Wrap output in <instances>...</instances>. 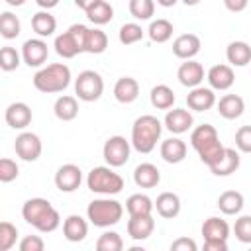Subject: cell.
I'll return each mask as SVG.
<instances>
[{"label":"cell","instance_id":"cell-38","mask_svg":"<svg viewBox=\"0 0 251 251\" xmlns=\"http://www.w3.org/2000/svg\"><path fill=\"white\" fill-rule=\"evenodd\" d=\"M143 35H145L143 27H141L139 24H135V22L124 24V25L120 27V31H118V39H120L122 45H133V43L141 41Z\"/></svg>","mask_w":251,"mask_h":251},{"label":"cell","instance_id":"cell-36","mask_svg":"<svg viewBox=\"0 0 251 251\" xmlns=\"http://www.w3.org/2000/svg\"><path fill=\"white\" fill-rule=\"evenodd\" d=\"M108 47V35L98 29V27H88L86 33V43H84V53H92V55H100L104 53Z\"/></svg>","mask_w":251,"mask_h":251},{"label":"cell","instance_id":"cell-23","mask_svg":"<svg viewBox=\"0 0 251 251\" xmlns=\"http://www.w3.org/2000/svg\"><path fill=\"white\" fill-rule=\"evenodd\" d=\"M216 106H218V114L226 120H237L245 110V102L239 94H224L216 102Z\"/></svg>","mask_w":251,"mask_h":251},{"label":"cell","instance_id":"cell-52","mask_svg":"<svg viewBox=\"0 0 251 251\" xmlns=\"http://www.w3.org/2000/svg\"><path fill=\"white\" fill-rule=\"evenodd\" d=\"M178 0H157V4L159 6H163V8H171V6H175Z\"/></svg>","mask_w":251,"mask_h":251},{"label":"cell","instance_id":"cell-33","mask_svg":"<svg viewBox=\"0 0 251 251\" xmlns=\"http://www.w3.org/2000/svg\"><path fill=\"white\" fill-rule=\"evenodd\" d=\"M86 18H88L94 25H104V24L112 22V18H114V8H112L110 2L98 0V2H94V4L86 10Z\"/></svg>","mask_w":251,"mask_h":251},{"label":"cell","instance_id":"cell-39","mask_svg":"<svg viewBox=\"0 0 251 251\" xmlns=\"http://www.w3.org/2000/svg\"><path fill=\"white\" fill-rule=\"evenodd\" d=\"M96 249L98 251H122L124 249V239L118 231H104L96 239Z\"/></svg>","mask_w":251,"mask_h":251},{"label":"cell","instance_id":"cell-48","mask_svg":"<svg viewBox=\"0 0 251 251\" xmlns=\"http://www.w3.org/2000/svg\"><path fill=\"white\" fill-rule=\"evenodd\" d=\"M204 251H227L226 239H204Z\"/></svg>","mask_w":251,"mask_h":251},{"label":"cell","instance_id":"cell-15","mask_svg":"<svg viewBox=\"0 0 251 251\" xmlns=\"http://www.w3.org/2000/svg\"><path fill=\"white\" fill-rule=\"evenodd\" d=\"M31 108L25 102H12L4 112V120L12 129H25L31 124Z\"/></svg>","mask_w":251,"mask_h":251},{"label":"cell","instance_id":"cell-14","mask_svg":"<svg viewBox=\"0 0 251 251\" xmlns=\"http://www.w3.org/2000/svg\"><path fill=\"white\" fill-rule=\"evenodd\" d=\"M163 124H165V127H167L171 133L180 135V133H184V131H188V129L192 127L194 118H192L190 110H186V108H173V110L167 112Z\"/></svg>","mask_w":251,"mask_h":251},{"label":"cell","instance_id":"cell-42","mask_svg":"<svg viewBox=\"0 0 251 251\" xmlns=\"http://www.w3.org/2000/svg\"><path fill=\"white\" fill-rule=\"evenodd\" d=\"M18 239V227L10 222L0 224V251H10L16 245Z\"/></svg>","mask_w":251,"mask_h":251},{"label":"cell","instance_id":"cell-45","mask_svg":"<svg viewBox=\"0 0 251 251\" xmlns=\"http://www.w3.org/2000/svg\"><path fill=\"white\" fill-rule=\"evenodd\" d=\"M235 147L241 153H251V126H241L235 131Z\"/></svg>","mask_w":251,"mask_h":251},{"label":"cell","instance_id":"cell-19","mask_svg":"<svg viewBox=\"0 0 251 251\" xmlns=\"http://www.w3.org/2000/svg\"><path fill=\"white\" fill-rule=\"evenodd\" d=\"M127 235L135 241H145L147 237H151L153 229H155V220L151 214L147 216H129L127 220Z\"/></svg>","mask_w":251,"mask_h":251},{"label":"cell","instance_id":"cell-13","mask_svg":"<svg viewBox=\"0 0 251 251\" xmlns=\"http://www.w3.org/2000/svg\"><path fill=\"white\" fill-rule=\"evenodd\" d=\"M206 80H208V84H210L212 90H227V88L233 86L235 75H233V69L229 65L220 63V65H214V67L208 69Z\"/></svg>","mask_w":251,"mask_h":251},{"label":"cell","instance_id":"cell-35","mask_svg":"<svg viewBox=\"0 0 251 251\" xmlns=\"http://www.w3.org/2000/svg\"><path fill=\"white\" fill-rule=\"evenodd\" d=\"M173 31H175L173 24H171L169 20H165V18H159V20H153V22L149 24L147 35H149V39L155 41V43H167V41L173 37Z\"/></svg>","mask_w":251,"mask_h":251},{"label":"cell","instance_id":"cell-40","mask_svg":"<svg viewBox=\"0 0 251 251\" xmlns=\"http://www.w3.org/2000/svg\"><path fill=\"white\" fill-rule=\"evenodd\" d=\"M129 14L135 20H151L155 14V0H129Z\"/></svg>","mask_w":251,"mask_h":251},{"label":"cell","instance_id":"cell-18","mask_svg":"<svg viewBox=\"0 0 251 251\" xmlns=\"http://www.w3.org/2000/svg\"><path fill=\"white\" fill-rule=\"evenodd\" d=\"M186 104L194 112H206V110L216 106V94L212 88L194 86V88H190V92L186 96Z\"/></svg>","mask_w":251,"mask_h":251},{"label":"cell","instance_id":"cell-22","mask_svg":"<svg viewBox=\"0 0 251 251\" xmlns=\"http://www.w3.org/2000/svg\"><path fill=\"white\" fill-rule=\"evenodd\" d=\"M139 96V82L133 76H122L114 84V98L120 104H131Z\"/></svg>","mask_w":251,"mask_h":251},{"label":"cell","instance_id":"cell-54","mask_svg":"<svg viewBox=\"0 0 251 251\" xmlns=\"http://www.w3.org/2000/svg\"><path fill=\"white\" fill-rule=\"evenodd\" d=\"M182 4H186V6H196V4H200V0H182Z\"/></svg>","mask_w":251,"mask_h":251},{"label":"cell","instance_id":"cell-5","mask_svg":"<svg viewBox=\"0 0 251 251\" xmlns=\"http://www.w3.org/2000/svg\"><path fill=\"white\" fill-rule=\"evenodd\" d=\"M86 216H88L92 226H96V227H110V226H116L122 220L124 206L118 200L110 198V196L94 198L86 206Z\"/></svg>","mask_w":251,"mask_h":251},{"label":"cell","instance_id":"cell-34","mask_svg":"<svg viewBox=\"0 0 251 251\" xmlns=\"http://www.w3.org/2000/svg\"><path fill=\"white\" fill-rule=\"evenodd\" d=\"M149 100H151L153 108H157V110H171L175 104V92L167 84H157L151 88Z\"/></svg>","mask_w":251,"mask_h":251},{"label":"cell","instance_id":"cell-25","mask_svg":"<svg viewBox=\"0 0 251 251\" xmlns=\"http://www.w3.org/2000/svg\"><path fill=\"white\" fill-rule=\"evenodd\" d=\"M133 182L139 188H155L161 182V173L153 163H141L133 171Z\"/></svg>","mask_w":251,"mask_h":251},{"label":"cell","instance_id":"cell-41","mask_svg":"<svg viewBox=\"0 0 251 251\" xmlns=\"http://www.w3.org/2000/svg\"><path fill=\"white\" fill-rule=\"evenodd\" d=\"M22 55L16 51V47H10V45H4L0 49V69L10 73V71H16L22 63Z\"/></svg>","mask_w":251,"mask_h":251},{"label":"cell","instance_id":"cell-8","mask_svg":"<svg viewBox=\"0 0 251 251\" xmlns=\"http://www.w3.org/2000/svg\"><path fill=\"white\" fill-rule=\"evenodd\" d=\"M104 92V80L96 71H82L75 78V94L82 102H96Z\"/></svg>","mask_w":251,"mask_h":251},{"label":"cell","instance_id":"cell-6","mask_svg":"<svg viewBox=\"0 0 251 251\" xmlns=\"http://www.w3.org/2000/svg\"><path fill=\"white\" fill-rule=\"evenodd\" d=\"M86 186L90 192L100 196H114L120 194L124 188V178L114 171V167H94L86 176Z\"/></svg>","mask_w":251,"mask_h":251},{"label":"cell","instance_id":"cell-24","mask_svg":"<svg viewBox=\"0 0 251 251\" xmlns=\"http://www.w3.org/2000/svg\"><path fill=\"white\" fill-rule=\"evenodd\" d=\"M186 143L178 137H169L161 143L159 147V153L163 157V161L171 163V165H176V163H182L184 157H186Z\"/></svg>","mask_w":251,"mask_h":251},{"label":"cell","instance_id":"cell-9","mask_svg":"<svg viewBox=\"0 0 251 251\" xmlns=\"http://www.w3.org/2000/svg\"><path fill=\"white\" fill-rule=\"evenodd\" d=\"M129 153H131V141H127L124 135L108 137L102 147V157H104L106 165H110L114 169L124 167L129 161Z\"/></svg>","mask_w":251,"mask_h":251},{"label":"cell","instance_id":"cell-7","mask_svg":"<svg viewBox=\"0 0 251 251\" xmlns=\"http://www.w3.org/2000/svg\"><path fill=\"white\" fill-rule=\"evenodd\" d=\"M86 33L88 27L82 24H73L67 31L55 37V53L63 59H73L78 53H84V43H86Z\"/></svg>","mask_w":251,"mask_h":251},{"label":"cell","instance_id":"cell-4","mask_svg":"<svg viewBox=\"0 0 251 251\" xmlns=\"http://www.w3.org/2000/svg\"><path fill=\"white\" fill-rule=\"evenodd\" d=\"M71 69L65 63H51L47 67H41L35 75H33V86L39 92L45 94H55V92H63L69 88L71 84Z\"/></svg>","mask_w":251,"mask_h":251},{"label":"cell","instance_id":"cell-3","mask_svg":"<svg viewBox=\"0 0 251 251\" xmlns=\"http://www.w3.org/2000/svg\"><path fill=\"white\" fill-rule=\"evenodd\" d=\"M163 124L157 116L143 114L131 126V147L137 153H151L161 139Z\"/></svg>","mask_w":251,"mask_h":251},{"label":"cell","instance_id":"cell-12","mask_svg":"<svg viewBox=\"0 0 251 251\" xmlns=\"http://www.w3.org/2000/svg\"><path fill=\"white\" fill-rule=\"evenodd\" d=\"M47 55H49V47L41 37L27 39L22 45V59L27 67H41L47 61Z\"/></svg>","mask_w":251,"mask_h":251},{"label":"cell","instance_id":"cell-44","mask_svg":"<svg viewBox=\"0 0 251 251\" xmlns=\"http://www.w3.org/2000/svg\"><path fill=\"white\" fill-rule=\"evenodd\" d=\"M18 175H20L18 163L10 157H2L0 159V180L2 182H12V180L18 178Z\"/></svg>","mask_w":251,"mask_h":251},{"label":"cell","instance_id":"cell-26","mask_svg":"<svg viewBox=\"0 0 251 251\" xmlns=\"http://www.w3.org/2000/svg\"><path fill=\"white\" fill-rule=\"evenodd\" d=\"M155 210L161 218L173 220L180 214V198L175 192H161L155 200Z\"/></svg>","mask_w":251,"mask_h":251},{"label":"cell","instance_id":"cell-16","mask_svg":"<svg viewBox=\"0 0 251 251\" xmlns=\"http://www.w3.org/2000/svg\"><path fill=\"white\" fill-rule=\"evenodd\" d=\"M200 37L196 33H182L173 41V53L178 59H194L200 53Z\"/></svg>","mask_w":251,"mask_h":251},{"label":"cell","instance_id":"cell-29","mask_svg":"<svg viewBox=\"0 0 251 251\" xmlns=\"http://www.w3.org/2000/svg\"><path fill=\"white\" fill-rule=\"evenodd\" d=\"M53 112L61 122H73L78 116V100H76V96H71V94L59 96L55 100Z\"/></svg>","mask_w":251,"mask_h":251},{"label":"cell","instance_id":"cell-10","mask_svg":"<svg viewBox=\"0 0 251 251\" xmlns=\"http://www.w3.org/2000/svg\"><path fill=\"white\" fill-rule=\"evenodd\" d=\"M14 149H16V155L25 161V163H33L41 157V151H43V145H41V139L37 133H31V131H22L16 141H14Z\"/></svg>","mask_w":251,"mask_h":251},{"label":"cell","instance_id":"cell-11","mask_svg":"<svg viewBox=\"0 0 251 251\" xmlns=\"http://www.w3.org/2000/svg\"><path fill=\"white\" fill-rule=\"evenodd\" d=\"M82 182V171L78 165H73V163H67V165H61L55 173V186L61 190V192H75Z\"/></svg>","mask_w":251,"mask_h":251},{"label":"cell","instance_id":"cell-43","mask_svg":"<svg viewBox=\"0 0 251 251\" xmlns=\"http://www.w3.org/2000/svg\"><path fill=\"white\" fill-rule=\"evenodd\" d=\"M233 233L237 241L251 243V216H239L233 224Z\"/></svg>","mask_w":251,"mask_h":251},{"label":"cell","instance_id":"cell-37","mask_svg":"<svg viewBox=\"0 0 251 251\" xmlns=\"http://www.w3.org/2000/svg\"><path fill=\"white\" fill-rule=\"evenodd\" d=\"M22 31V24L16 14L12 12H2L0 14V35L4 39H16Z\"/></svg>","mask_w":251,"mask_h":251},{"label":"cell","instance_id":"cell-17","mask_svg":"<svg viewBox=\"0 0 251 251\" xmlns=\"http://www.w3.org/2000/svg\"><path fill=\"white\" fill-rule=\"evenodd\" d=\"M176 78L182 86H188V88H194V86H200V82L204 80V67L198 63V61H192V59H186L178 71H176Z\"/></svg>","mask_w":251,"mask_h":251},{"label":"cell","instance_id":"cell-21","mask_svg":"<svg viewBox=\"0 0 251 251\" xmlns=\"http://www.w3.org/2000/svg\"><path fill=\"white\" fill-rule=\"evenodd\" d=\"M63 235L67 241H73V243H78L82 241L86 235H88V224L82 216L78 214H71L65 218L63 222Z\"/></svg>","mask_w":251,"mask_h":251},{"label":"cell","instance_id":"cell-30","mask_svg":"<svg viewBox=\"0 0 251 251\" xmlns=\"http://www.w3.org/2000/svg\"><path fill=\"white\" fill-rule=\"evenodd\" d=\"M31 29L39 37H49L57 29V20L53 14H49V10H41V12L31 16Z\"/></svg>","mask_w":251,"mask_h":251},{"label":"cell","instance_id":"cell-1","mask_svg":"<svg viewBox=\"0 0 251 251\" xmlns=\"http://www.w3.org/2000/svg\"><path fill=\"white\" fill-rule=\"evenodd\" d=\"M22 218L41 233H51L61 226V216L45 198H29L22 206Z\"/></svg>","mask_w":251,"mask_h":251},{"label":"cell","instance_id":"cell-46","mask_svg":"<svg viewBox=\"0 0 251 251\" xmlns=\"http://www.w3.org/2000/svg\"><path fill=\"white\" fill-rule=\"evenodd\" d=\"M20 251H43L45 249V241L39 235H25L20 241Z\"/></svg>","mask_w":251,"mask_h":251},{"label":"cell","instance_id":"cell-53","mask_svg":"<svg viewBox=\"0 0 251 251\" xmlns=\"http://www.w3.org/2000/svg\"><path fill=\"white\" fill-rule=\"evenodd\" d=\"M4 2H6L8 6H16V8H18V6H24V4H25V0H4Z\"/></svg>","mask_w":251,"mask_h":251},{"label":"cell","instance_id":"cell-49","mask_svg":"<svg viewBox=\"0 0 251 251\" xmlns=\"http://www.w3.org/2000/svg\"><path fill=\"white\" fill-rule=\"evenodd\" d=\"M247 4H249V0H224V6H226L229 12H233V14L243 12V10L247 8Z\"/></svg>","mask_w":251,"mask_h":251},{"label":"cell","instance_id":"cell-28","mask_svg":"<svg viewBox=\"0 0 251 251\" xmlns=\"http://www.w3.org/2000/svg\"><path fill=\"white\" fill-rule=\"evenodd\" d=\"M245 206V198L237 190H226L218 198V208L226 216H237Z\"/></svg>","mask_w":251,"mask_h":251},{"label":"cell","instance_id":"cell-32","mask_svg":"<svg viewBox=\"0 0 251 251\" xmlns=\"http://www.w3.org/2000/svg\"><path fill=\"white\" fill-rule=\"evenodd\" d=\"M126 210L129 216H147L155 210V202L147 196V194H131L127 200H126Z\"/></svg>","mask_w":251,"mask_h":251},{"label":"cell","instance_id":"cell-31","mask_svg":"<svg viewBox=\"0 0 251 251\" xmlns=\"http://www.w3.org/2000/svg\"><path fill=\"white\" fill-rule=\"evenodd\" d=\"M202 235L204 239H226L229 237V226L226 220L218 218V216H212L208 220H204L202 224Z\"/></svg>","mask_w":251,"mask_h":251},{"label":"cell","instance_id":"cell-50","mask_svg":"<svg viewBox=\"0 0 251 251\" xmlns=\"http://www.w3.org/2000/svg\"><path fill=\"white\" fill-rule=\"evenodd\" d=\"M35 4L41 8V10H51L59 4V0H35Z\"/></svg>","mask_w":251,"mask_h":251},{"label":"cell","instance_id":"cell-51","mask_svg":"<svg viewBox=\"0 0 251 251\" xmlns=\"http://www.w3.org/2000/svg\"><path fill=\"white\" fill-rule=\"evenodd\" d=\"M73 2H75V6H78L80 10H84V12H86V10H88L94 2H98V0H73Z\"/></svg>","mask_w":251,"mask_h":251},{"label":"cell","instance_id":"cell-27","mask_svg":"<svg viewBox=\"0 0 251 251\" xmlns=\"http://www.w3.org/2000/svg\"><path fill=\"white\" fill-rule=\"evenodd\" d=\"M226 59L231 67H247L251 63V45L247 41H231L226 49Z\"/></svg>","mask_w":251,"mask_h":251},{"label":"cell","instance_id":"cell-47","mask_svg":"<svg viewBox=\"0 0 251 251\" xmlns=\"http://www.w3.org/2000/svg\"><path fill=\"white\" fill-rule=\"evenodd\" d=\"M196 249H198V245L190 237H176L171 243V251H196Z\"/></svg>","mask_w":251,"mask_h":251},{"label":"cell","instance_id":"cell-2","mask_svg":"<svg viewBox=\"0 0 251 251\" xmlns=\"http://www.w3.org/2000/svg\"><path fill=\"white\" fill-rule=\"evenodd\" d=\"M190 145L196 149L200 161L208 167H212L224 155V149H226L212 124H202V126L194 127L190 133Z\"/></svg>","mask_w":251,"mask_h":251},{"label":"cell","instance_id":"cell-20","mask_svg":"<svg viewBox=\"0 0 251 251\" xmlns=\"http://www.w3.org/2000/svg\"><path fill=\"white\" fill-rule=\"evenodd\" d=\"M239 163H241L239 151H235L233 147H226L224 149V155L210 167V171L216 176H229L231 173H235L239 169Z\"/></svg>","mask_w":251,"mask_h":251}]
</instances>
